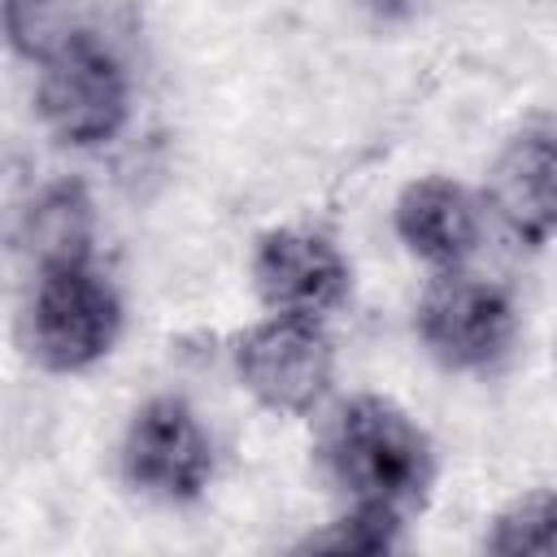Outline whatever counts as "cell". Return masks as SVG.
<instances>
[{
    "mask_svg": "<svg viewBox=\"0 0 557 557\" xmlns=\"http://www.w3.org/2000/svg\"><path fill=\"white\" fill-rule=\"evenodd\" d=\"M322 448L335 483L352 496V505H383L396 513L422 505L431 483V444L392 400H344L326 426Z\"/></svg>",
    "mask_w": 557,
    "mask_h": 557,
    "instance_id": "cell-1",
    "label": "cell"
},
{
    "mask_svg": "<svg viewBox=\"0 0 557 557\" xmlns=\"http://www.w3.org/2000/svg\"><path fill=\"white\" fill-rule=\"evenodd\" d=\"M122 326L117 292L91 261H61L39 270L30 300V348L48 370H87L100 361Z\"/></svg>",
    "mask_w": 557,
    "mask_h": 557,
    "instance_id": "cell-2",
    "label": "cell"
},
{
    "mask_svg": "<svg viewBox=\"0 0 557 557\" xmlns=\"http://www.w3.org/2000/svg\"><path fill=\"white\" fill-rule=\"evenodd\" d=\"M35 104L57 139L78 148L104 144L126 122V74L96 35H78L39 61Z\"/></svg>",
    "mask_w": 557,
    "mask_h": 557,
    "instance_id": "cell-3",
    "label": "cell"
},
{
    "mask_svg": "<svg viewBox=\"0 0 557 557\" xmlns=\"http://www.w3.org/2000/svg\"><path fill=\"white\" fill-rule=\"evenodd\" d=\"M235 366L244 387L278 413H305L322 400L331 387V339L318 331L313 318L274 313L270 322H257L235 344Z\"/></svg>",
    "mask_w": 557,
    "mask_h": 557,
    "instance_id": "cell-4",
    "label": "cell"
},
{
    "mask_svg": "<svg viewBox=\"0 0 557 557\" xmlns=\"http://www.w3.org/2000/svg\"><path fill=\"white\" fill-rule=\"evenodd\" d=\"M418 335L448 370H483L513 339V305L496 283L453 265L422 292Z\"/></svg>",
    "mask_w": 557,
    "mask_h": 557,
    "instance_id": "cell-5",
    "label": "cell"
},
{
    "mask_svg": "<svg viewBox=\"0 0 557 557\" xmlns=\"http://www.w3.org/2000/svg\"><path fill=\"white\" fill-rule=\"evenodd\" d=\"M122 466L144 496L196 500L213 474V444L183 400L157 396L135 413L122 444Z\"/></svg>",
    "mask_w": 557,
    "mask_h": 557,
    "instance_id": "cell-6",
    "label": "cell"
},
{
    "mask_svg": "<svg viewBox=\"0 0 557 557\" xmlns=\"http://www.w3.org/2000/svg\"><path fill=\"white\" fill-rule=\"evenodd\" d=\"M252 283H257V296L274 313L322 318L344 300L348 265H344L339 248L326 235L283 226V231H270L257 244Z\"/></svg>",
    "mask_w": 557,
    "mask_h": 557,
    "instance_id": "cell-7",
    "label": "cell"
},
{
    "mask_svg": "<svg viewBox=\"0 0 557 557\" xmlns=\"http://www.w3.org/2000/svg\"><path fill=\"white\" fill-rule=\"evenodd\" d=\"M396 235L405 248L431 265H461L479 239V213L466 187L453 178H413L396 200Z\"/></svg>",
    "mask_w": 557,
    "mask_h": 557,
    "instance_id": "cell-8",
    "label": "cell"
},
{
    "mask_svg": "<svg viewBox=\"0 0 557 557\" xmlns=\"http://www.w3.org/2000/svg\"><path fill=\"white\" fill-rule=\"evenodd\" d=\"M492 205L513 235L540 244L557 235V139L518 135L492 165Z\"/></svg>",
    "mask_w": 557,
    "mask_h": 557,
    "instance_id": "cell-9",
    "label": "cell"
},
{
    "mask_svg": "<svg viewBox=\"0 0 557 557\" xmlns=\"http://www.w3.org/2000/svg\"><path fill=\"white\" fill-rule=\"evenodd\" d=\"M26 248L35 252L39 270L91 257V205H87L83 187H74V183L48 187L26 209Z\"/></svg>",
    "mask_w": 557,
    "mask_h": 557,
    "instance_id": "cell-10",
    "label": "cell"
},
{
    "mask_svg": "<svg viewBox=\"0 0 557 557\" xmlns=\"http://www.w3.org/2000/svg\"><path fill=\"white\" fill-rule=\"evenodd\" d=\"M4 22L13 48L30 61H48L70 39L91 35L83 17V0H4Z\"/></svg>",
    "mask_w": 557,
    "mask_h": 557,
    "instance_id": "cell-11",
    "label": "cell"
},
{
    "mask_svg": "<svg viewBox=\"0 0 557 557\" xmlns=\"http://www.w3.org/2000/svg\"><path fill=\"white\" fill-rule=\"evenodd\" d=\"M487 553L557 557V492H527L492 518Z\"/></svg>",
    "mask_w": 557,
    "mask_h": 557,
    "instance_id": "cell-12",
    "label": "cell"
},
{
    "mask_svg": "<svg viewBox=\"0 0 557 557\" xmlns=\"http://www.w3.org/2000/svg\"><path fill=\"white\" fill-rule=\"evenodd\" d=\"M396 531H400L396 509L352 505V513H344L326 531L300 540V553H387L396 544Z\"/></svg>",
    "mask_w": 557,
    "mask_h": 557,
    "instance_id": "cell-13",
    "label": "cell"
},
{
    "mask_svg": "<svg viewBox=\"0 0 557 557\" xmlns=\"http://www.w3.org/2000/svg\"><path fill=\"white\" fill-rule=\"evenodd\" d=\"M361 9H370L374 17H387V22H396V17H409V13H418V4L422 0H357Z\"/></svg>",
    "mask_w": 557,
    "mask_h": 557,
    "instance_id": "cell-14",
    "label": "cell"
}]
</instances>
